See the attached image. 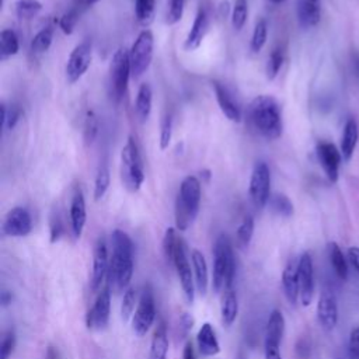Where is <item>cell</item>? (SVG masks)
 <instances>
[{
	"instance_id": "cell-62",
	"label": "cell",
	"mask_w": 359,
	"mask_h": 359,
	"mask_svg": "<svg viewBox=\"0 0 359 359\" xmlns=\"http://www.w3.org/2000/svg\"><path fill=\"white\" fill-rule=\"evenodd\" d=\"M340 359H341V358H340Z\"/></svg>"
},
{
	"instance_id": "cell-18",
	"label": "cell",
	"mask_w": 359,
	"mask_h": 359,
	"mask_svg": "<svg viewBox=\"0 0 359 359\" xmlns=\"http://www.w3.org/2000/svg\"><path fill=\"white\" fill-rule=\"evenodd\" d=\"M87 221V209L86 199L81 188H78L74 194L70 202V229L75 239H81Z\"/></svg>"
},
{
	"instance_id": "cell-40",
	"label": "cell",
	"mask_w": 359,
	"mask_h": 359,
	"mask_svg": "<svg viewBox=\"0 0 359 359\" xmlns=\"http://www.w3.org/2000/svg\"><path fill=\"white\" fill-rule=\"evenodd\" d=\"M283 60H285V51L281 47L275 48L271 52V55L268 58V63H267V78H268V81H274L278 76L279 70L283 65Z\"/></svg>"
},
{
	"instance_id": "cell-11",
	"label": "cell",
	"mask_w": 359,
	"mask_h": 359,
	"mask_svg": "<svg viewBox=\"0 0 359 359\" xmlns=\"http://www.w3.org/2000/svg\"><path fill=\"white\" fill-rule=\"evenodd\" d=\"M173 265L177 269V275L180 278L181 290L184 292V297L188 303H192L195 299V278H194V269H191V264L188 261L187 250H185V243L180 237L174 250V258H173Z\"/></svg>"
},
{
	"instance_id": "cell-61",
	"label": "cell",
	"mask_w": 359,
	"mask_h": 359,
	"mask_svg": "<svg viewBox=\"0 0 359 359\" xmlns=\"http://www.w3.org/2000/svg\"><path fill=\"white\" fill-rule=\"evenodd\" d=\"M239 359H243V358H242V356H240V358H239Z\"/></svg>"
},
{
	"instance_id": "cell-20",
	"label": "cell",
	"mask_w": 359,
	"mask_h": 359,
	"mask_svg": "<svg viewBox=\"0 0 359 359\" xmlns=\"http://www.w3.org/2000/svg\"><path fill=\"white\" fill-rule=\"evenodd\" d=\"M209 23H210V16H209V10L205 6H201L197 12L195 20L192 23L191 31L185 40L184 48L185 51H195L201 47L208 28H209Z\"/></svg>"
},
{
	"instance_id": "cell-47",
	"label": "cell",
	"mask_w": 359,
	"mask_h": 359,
	"mask_svg": "<svg viewBox=\"0 0 359 359\" xmlns=\"http://www.w3.org/2000/svg\"><path fill=\"white\" fill-rule=\"evenodd\" d=\"M173 136V117L172 114H166L162 119L160 125V149L166 151L172 142Z\"/></svg>"
},
{
	"instance_id": "cell-35",
	"label": "cell",
	"mask_w": 359,
	"mask_h": 359,
	"mask_svg": "<svg viewBox=\"0 0 359 359\" xmlns=\"http://www.w3.org/2000/svg\"><path fill=\"white\" fill-rule=\"evenodd\" d=\"M53 41V27L52 26H47L42 30H40L34 38L31 40V51L34 53H45Z\"/></svg>"
},
{
	"instance_id": "cell-9",
	"label": "cell",
	"mask_w": 359,
	"mask_h": 359,
	"mask_svg": "<svg viewBox=\"0 0 359 359\" xmlns=\"http://www.w3.org/2000/svg\"><path fill=\"white\" fill-rule=\"evenodd\" d=\"M92 60H93L92 42L83 41L79 45H76L75 49L70 52L65 67L67 82L70 85L79 82L86 75V72L92 65Z\"/></svg>"
},
{
	"instance_id": "cell-8",
	"label": "cell",
	"mask_w": 359,
	"mask_h": 359,
	"mask_svg": "<svg viewBox=\"0 0 359 359\" xmlns=\"http://www.w3.org/2000/svg\"><path fill=\"white\" fill-rule=\"evenodd\" d=\"M156 320V303L151 286H145L140 292L139 303L132 317V328L137 337L147 335Z\"/></svg>"
},
{
	"instance_id": "cell-5",
	"label": "cell",
	"mask_w": 359,
	"mask_h": 359,
	"mask_svg": "<svg viewBox=\"0 0 359 359\" xmlns=\"http://www.w3.org/2000/svg\"><path fill=\"white\" fill-rule=\"evenodd\" d=\"M121 178L124 185L131 191L136 192L145 183V170H143L142 156L136 139L129 136L121 151Z\"/></svg>"
},
{
	"instance_id": "cell-53",
	"label": "cell",
	"mask_w": 359,
	"mask_h": 359,
	"mask_svg": "<svg viewBox=\"0 0 359 359\" xmlns=\"http://www.w3.org/2000/svg\"><path fill=\"white\" fill-rule=\"evenodd\" d=\"M348 260L355 269V272L359 275V247H349L348 249Z\"/></svg>"
},
{
	"instance_id": "cell-38",
	"label": "cell",
	"mask_w": 359,
	"mask_h": 359,
	"mask_svg": "<svg viewBox=\"0 0 359 359\" xmlns=\"http://www.w3.org/2000/svg\"><path fill=\"white\" fill-rule=\"evenodd\" d=\"M267 37H268V24L264 19H261L257 22L250 41V49L253 53H258L264 48L267 42Z\"/></svg>"
},
{
	"instance_id": "cell-29",
	"label": "cell",
	"mask_w": 359,
	"mask_h": 359,
	"mask_svg": "<svg viewBox=\"0 0 359 359\" xmlns=\"http://www.w3.org/2000/svg\"><path fill=\"white\" fill-rule=\"evenodd\" d=\"M285 333V319L281 310H272L268 322H267V330H265V342H274L281 344L282 337Z\"/></svg>"
},
{
	"instance_id": "cell-42",
	"label": "cell",
	"mask_w": 359,
	"mask_h": 359,
	"mask_svg": "<svg viewBox=\"0 0 359 359\" xmlns=\"http://www.w3.org/2000/svg\"><path fill=\"white\" fill-rule=\"evenodd\" d=\"M249 17V5L247 0H236L233 12H232V26L235 30L240 31L244 28Z\"/></svg>"
},
{
	"instance_id": "cell-30",
	"label": "cell",
	"mask_w": 359,
	"mask_h": 359,
	"mask_svg": "<svg viewBox=\"0 0 359 359\" xmlns=\"http://www.w3.org/2000/svg\"><path fill=\"white\" fill-rule=\"evenodd\" d=\"M156 0H135V17L145 30L155 22Z\"/></svg>"
},
{
	"instance_id": "cell-3",
	"label": "cell",
	"mask_w": 359,
	"mask_h": 359,
	"mask_svg": "<svg viewBox=\"0 0 359 359\" xmlns=\"http://www.w3.org/2000/svg\"><path fill=\"white\" fill-rule=\"evenodd\" d=\"M201 181L195 176H188L183 180L176 199V228L180 232L187 231L197 219L201 208Z\"/></svg>"
},
{
	"instance_id": "cell-22",
	"label": "cell",
	"mask_w": 359,
	"mask_h": 359,
	"mask_svg": "<svg viewBox=\"0 0 359 359\" xmlns=\"http://www.w3.org/2000/svg\"><path fill=\"white\" fill-rule=\"evenodd\" d=\"M282 288L286 299L291 305H297L301 297L299 288V265L297 261H290L282 272Z\"/></svg>"
},
{
	"instance_id": "cell-43",
	"label": "cell",
	"mask_w": 359,
	"mask_h": 359,
	"mask_svg": "<svg viewBox=\"0 0 359 359\" xmlns=\"http://www.w3.org/2000/svg\"><path fill=\"white\" fill-rule=\"evenodd\" d=\"M81 13H82V12L74 6V8H72L70 10H67V12L59 19V27H60V30L63 31V34L70 35L72 33H74V30H75L78 22H79V19H81Z\"/></svg>"
},
{
	"instance_id": "cell-58",
	"label": "cell",
	"mask_w": 359,
	"mask_h": 359,
	"mask_svg": "<svg viewBox=\"0 0 359 359\" xmlns=\"http://www.w3.org/2000/svg\"><path fill=\"white\" fill-rule=\"evenodd\" d=\"M12 301H13V295L10 292H8V291H3L2 292V305L8 306V305L12 303Z\"/></svg>"
},
{
	"instance_id": "cell-33",
	"label": "cell",
	"mask_w": 359,
	"mask_h": 359,
	"mask_svg": "<svg viewBox=\"0 0 359 359\" xmlns=\"http://www.w3.org/2000/svg\"><path fill=\"white\" fill-rule=\"evenodd\" d=\"M268 203H269L271 210L275 215H278V217L291 218L292 215H294V210H295L294 209V203L285 194H274V195H271Z\"/></svg>"
},
{
	"instance_id": "cell-16",
	"label": "cell",
	"mask_w": 359,
	"mask_h": 359,
	"mask_svg": "<svg viewBox=\"0 0 359 359\" xmlns=\"http://www.w3.org/2000/svg\"><path fill=\"white\" fill-rule=\"evenodd\" d=\"M299 265V301L303 306H309L315 297V267L309 253H303L298 261Z\"/></svg>"
},
{
	"instance_id": "cell-10",
	"label": "cell",
	"mask_w": 359,
	"mask_h": 359,
	"mask_svg": "<svg viewBox=\"0 0 359 359\" xmlns=\"http://www.w3.org/2000/svg\"><path fill=\"white\" fill-rule=\"evenodd\" d=\"M249 195L253 205L258 209L264 208L271 198V172L265 162H257L249 185Z\"/></svg>"
},
{
	"instance_id": "cell-13",
	"label": "cell",
	"mask_w": 359,
	"mask_h": 359,
	"mask_svg": "<svg viewBox=\"0 0 359 359\" xmlns=\"http://www.w3.org/2000/svg\"><path fill=\"white\" fill-rule=\"evenodd\" d=\"M2 231L9 237H24L30 235L33 231L31 213L23 206L13 208L6 215Z\"/></svg>"
},
{
	"instance_id": "cell-45",
	"label": "cell",
	"mask_w": 359,
	"mask_h": 359,
	"mask_svg": "<svg viewBox=\"0 0 359 359\" xmlns=\"http://www.w3.org/2000/svg\"><path fill=\"white\" fill-rule=\"evenodd\" d=\"M185 8V0H169V10L166 16V23L169 26L177 24L184 15Z\"/></svg>"
},
{
	"instance_id": "cell-26",
	"label": "cell",
	"mask_w": 359,
	"mask_h": 359,
	"mask_svg": "<svg viewBox=\"0 0 359 359\" xmlns=\"http://www.w3.org/2000/svg\"><path fill=\"white\" fill-rule=\"evenodd\" d=\"M191 262L194 269V278H195V286L197 291L201 295H205L208 292V283H209V274H208V264L203 257V254L199 250H192L191 253Z\"/></svg>"
},
{
	"instance_id": "cell-48",
	"label": "cell",
	"mask_w": 359,
	"mask_h": 359,
	"mask_svg": "<svg viewBox=\"0 0 359 359\" xmlns=\"http://www.w3.org/2000/svg\"><path fill=\"white\" fill-rule=\"evenodd\" d=\"M16 347V334L15 331H8L3 335L2 344H0V359H9L12 352L15 351Z\"/></svg>"
},
{
	"instance_id": "cell-17",
	"label": "cell",
	"mask_w": 359,
	"mask_h": 359,
	"mask_svg": "<svg viewBox=\"0 0 359 359\" xmlns=\"http://www.w3.org/2000/svg\"><path fill=\"white\" fill-rule=\"evenodd\" d=\"M110 313H111V291L110 288H106L99 294L93 308L87 312V316H86L87 327L92 330L106 328L110 320Z\"/></svg>"
},
{
	"instance_id": "cell-59",
	"label": "cell",
	"mask_w": 359,
	"mask_h": 359,
	"mask_svg": "<svg viewBox=\"0 0 359 359\" xmlns=\"http://www.w3.org/2000/svg\"><path fill=\"white\" fill-rule=\"evenodd\" d=\"M47 359H58V352L52 347L47 352Z\"/></svg>"
},
{
	"instance_id": "cell-50",
	"label": "cell",
	"mask_w": 359,
	"mask_h": 359,
	"mask_svg": "<svg viewBox=\"0 0 359 359\" xmlns=\"http://www.w3.org/2000/svg\"><path fill=\"white\" fill-rule=\"evenodd\" d=\"M348 349H349L351 359H359V327H355L351 331Z\"/></svg>"
},
{
	"instance_id": "cell-12",
	"label": "cell",
	"mask_w": 359,
	"mask_h": 359,
	"mask_svg": "<svg viewBox=\"0 0 359 359\" xmlns=\"http://www.w3.org/2000/svg\"><path fill=\"white\" fill-rule=\"evenodd\" d=\"M316 155L328 181L333 184L337 183L342 163L341 151H338L337 147L330 142H320L316 148Z\"/></svg>"
},
{
	"instance_id": "cell-55",
	"label": "cell",
	"mask_w": 359,
	"mask_h": 359,
	"mask_svg": "<svg viewBox=\"0 0 359 359\" xmlns=\"http://www.w3.org/2000/svg\"><path fill=\"white\" fill-rule=\"evenodd\" d=\"M99 2H101V0H75L74 6H75L76 9H79L81 12H83V10H86V9H89V8L94 6V5L99 3Z\"/></svg>"
},
{
	"instance_id": "cell-54",
	"label": "cell",
	"mask_w": 359,
	"mask_h": 359,
	"mask_svg": "<svg viewBox=\"0 0 359 359\" xmlns=\"http://www.w3.org/2000/svg\"><path fill=\"white\" fill-rule=\"evenodd\" d=\"M297 352L301 358H308L310 353V344L306 340H301L297 345Z\"/></svg>"
},
{
	"instance_id": "cell-36",
	"label": "cell",
	"mask_w": 359,
	"mask_h": 359,
	"mask_svg": "<svg viewBox=\"0 0 359 359\" xmlns=\"http://www.w3.org/2000/svg\"><path fill=\"white\" fill-rule=\"evenodd\" d=\"M254 218L251 217V215H247V217H244L243 222L240 224V226L237 228V232H236V240H237V246L240 249H247L249 244L251 243V239H253V235H254Z\"/></svg>"
},
{
	"instance_id": "cell-6",
	"label": "cell",
	"mask_w": 359,
	"mask_h": 359,
	"mask_svg": "<svg viewBox=\"0 0 359 359\" xmlns=\"http://www.w3.org/2000/svg\"><path fill=\"white\" fill-rule=\"evenodd\" d=\"M131 76L132 69L129 51L121 47L115 51L110 63V92L115 103H119L125 97Z\"/></svg>"
},
{
	"instance_id": "cell-39",
	"label": "cell",
	"mask_w": 359,
	"mask_h": 359,
	"mask_svg": "<svg viewBox=\"0 0 359 359\" xmlns=\"http://www.w3.org/2000/svg\"><path fill=\"white\" fill-rule=\"evenodd\" d=\"M110 183H111V176H110L108 167L106 165L100 166L97 176H96V181H94V199L96 201H100L106 195V192L110 188Z\"/></svg>"
},
{
	"instance_id": "cell-1",
	"label": "cell",
	"mask_w": 359,
	"mask_h": 359,
	"mask_svg": "<svg viewBox=\"0 0 359 359\" xmlns=\"http://www.w3.org/2000/svg\"><path fill=\"white\" fill-rule=\"evenodd\" d=\"M112 254L110 257L108 285L115 292H122L129 288L133 275V243L124 231H114L111 236Z\"/></svg>"
},
{
	"instance_id": "cell-24",
	"label": "cell",
	"mask_w": 359,
	"mask_h": 359,
	"mask_svg": "<svg viewBox=\"0 0 359 359\" xmlns=\"http://www.w3.org/2000/svg\"><path fill=\"white\" fill-rule=\"evenodd\" d=\"M359 140V125L355 118H349L345 122L342 137H341V155L344 160H351Z\"/></svg>"
},
{
	"instance_id": "cell-60",
	"label": "cell",
	"mask_w": 359,
	"mask_h": 359,
	"mask_svg": "<svg viewBox=\"0 0 359 359\" xmlns=\"http://www.w3.org/2000/svg\"><path fill=\"white\" fill-rule=\"evenodd\" d=\"M269 2H271L272 5H281V3L283 2V0H269Z\"/></svg>"
},
{
	"instance_id": "cell-31",
	"label": "cell",
	"mask_w": 359,
	"mask_h": 359,
	"mask_svg": "<svg viewBox=\"0 0 359 359\" xmlns=\"http://www.w3.org/2000/svg\"><path fill=\"white\" fill-rule=\"evenodd\" d=\"M20 51V41L13 30H3L0 33V58L3 60L17 55Z\"/></svg>"
},
{
	"instance_id": "cell-32",
	"label": "cell",
	"mask_w": 359,
	"mask_h": 359,
	"mask_svg": "<svg viewBox=\"0 0 359 359\" xmlns=\"http://www.w3.org/2000/svg\"><path fill=\"white\" fill-rule=\"evenodd\" d=\"M328 257H330V262H331L337 276L340 279L345 281L348 278V264H347L342 250L340 249V246L337 243L328 244Z\"/></svg>"
},
{
	"instance_id": "cell-41",
	"label": "cell",
	"mask_w": 359,
	"mask_h": 359,
	"mask_svg": "<svg viewBox=\"0 0 359 359\" xmlns=\"http://www.w3.org/2000/svg\"><path fill=\"white\" fill-rule=\"evenodd\" d=\"M23 115L22 107L17 104H12L9 108L6 104H2V125L9 131L15 129Z\"/></svg>"
},
{
	"instance_id": "cell-4",
	"label": "cell",
	"mask_w": 359,
	"mask_h": 359,
	"mask_svg": "<svg viewBox=\"0 0 359 359\" xmlns=\"http://www.w3.org/2000/svg\"><path fill=\"white\" fill-rule=\"evenodd\" d=\"M236 274V260L232 243L226 235H221L213 247V291L219 294L232 288Z\"/></svg>"
},
{
	"instance_id": "cell-27",
	"label": "cell",
	"mask_w": 359,
	"mask_h": 359,
	"mask_svg": "<svg viewBox=\"0 0 359 359\" xmlns=\"http://www.w3.org/2000/svg\"><path fill=\"white\" fill-rule=\"evenodd\" d=\"M167 352H169L167 327L165 322H160L152 337L149 359H167Z\"/></svg>"
},
{
	"instance_id": "cell-52",
	"label": "cell",
	"mask_w": 359,
	"mask_h": 359,
	"mask_svg": "<svg viewBox=\"0 0 359 359\" xmlns=\"http://www.w3.org/2000/svg\"><path fill=\"white\" fill-rule=\"evenodd\" d=\"M192 327H194V319L188 313H184L180 319V331L183 338H185L190 334Z\"/></svg>"
},
{
	"instance_id": "cell-34",
	"label": "cell",
	"mask_w": 359,
	"mask_h": 359,
	"mask_svg": "<svg viewBox=\"0 0 359 359\" xmlns=\"http://www.w3.org/2000/svg\"><path fill=\"white\" fill-rule=\"evenodd\" d=\"M16 16L22 20H31L42 12V3L40 0H17L15 3Z\"/></svg>"
},
{
	"instance_id": "cell-23",
	"label": "cell",
	"mask_w": 359,
	"mask_h": 359,
	"mask_svg": "<svg viewBox=\"0 0 359 359\" xmlns=\"http://www.w3.org/2000/svg\"><path fill=\"white\" fill-rule=\"evenodd\" d=\"M198 349L203 356H215L221 352V345L213 327L209 323L202 324L197 335Z\"/></svg>"
},
{
	"instance_id": "cell-57",
	"label": "cell",
	"mask_w": 359,
	"mask_h": 359,
	"mask_svg": "<svg viewBox=\"0 0 359 359\" xmlns=\"http://www.w3.org/2000/svg\"><path fill=\"white\" fill-rule=\"evenodd\" d=\"M229 10H231V5H229V0H222V2H221V5H219V12H221V16H222V17L228 16Z\"/></svg>"
},
{
	"instance_id": "cell-14",
	"label": "cell",
	"mask_w": 359,
	"mask_h": 359,
	"mask_svg": "<svg viewBox=\"0 0 359 359\" xmlns=\"http://www.w3.org/2000/svg\"><path fill=\"white\" fill-rule=\"evenodd\" d=\"M317 320L323 330L333 331L338 323V302L331 288H324L317 302Z\"/></svg>"
},
{
	"instance_id": "cell-19",
	"label": "cell",
	"mask_w": 359,
	"mask_h": 359,
	"mask_svg": "<svg viewBox=\"0 0 359 359\" xmlns=\"http://www.w3.org/2000/svg\"><path fill=\"white\" fill-rule=\"evenodd\" d=\"M212 87H213L215 96H217V101L221 107V111L225 114V117L232 122H240L242 121V110H240L237 101L233 99L229 89L218 81L212 82Z\"/></svg>"
},
{
	"instance_id": "cell-51",
	"label": "cell",
	"mask_w": 359,
	"mask_h": 359,
	"mask_svg": "<svg viewBox=\"0 0 359 359\" xmlns=\"http://www.w3.org/2000/svg\"><path fill=\"white\" fill-rule=\"evenodd\" d=\"M281 345L274 342H264V352L265 359H282L281 356Z\"/></svg>"
},
{
	"instance_id": "cell-25",
	"label": "cell",
	"mask_w": 359,
	"mask_h": 359,
	"mask_svg": "<svg viewBox=\"0 0 359 359\" xmlns=\"http://www.w3.org/2000/svg\"><path fill=\"white\" fill-rule=\"evenodd\" d=\"M153 104V92L151 85L143 83L137 90V96L135 100V114L140 124H145L152 112Z\"/></svg>"
},
{
	"instance_id": "cell-46",
	"label": "cell",
	"mask_w": 359,
	"mask_h": 359,
	"mask_svg": "<svg viewBox=\"0 0 359 359\" xmlns=\"http://www.w3.org/2000/svg\"><path fill=\"white\" fill-rule=\"evenodd\" d=\"M180 236L177 235V231L174 228H169L165 233V239H163V250H165V256L167 258L169 262L173 264V258H174V250L177 246Z\"/></svg>"
},
{
	"instance_id": "cell-21",
	"label": "cell",
	"mask_w": 359,
	"mask_h": 359,
	"mask_svg": "<svg viewBox=\"0 0 359 359\" xmlns=\"http://www.w3.org/2000/svg\"><path fill=\"white\" fill-rule=\"evenodd\" d=\"M297 16L303 30L316 27L322 19V0H298Z\"/></svg>"
},
{
	"instance_id": "cell-2",
	"label": "cell",
	"mask_w": 359,
	"mask_h": 359,
	"mask_svg": "<svg viewBox=\"0 0 359 359\" xmlns=\"http://www.w3.org/2000/svg\"><path fill=\"white\" fill-rule=\"evenodd\" d=\"M249 121L253 129L267 140H275L282 135V111L279 103L272 96H257L251 101Z\"/></svg>"
},
{
	"instance_id": "cell-56",
	"label": "cell",
	"mask_w": 359,
	"mask_h": 359,
	"mask_svg": "<svg viewBox=\"0 0 359 359\" xmlns=\"http://www.w3.org/2000/svg\"><path fill=\"white\" fill-rule=\"evenodd\" d=\"M183 359H197V355H195V349H194L192 342H187V344H185L184 353H183Z\"/></svg>"
},
{
	"instance_id": "cell-7",
	"label": "cell",
	"mask_w": 359,
	"mask_h": 359,
	"mask_svg": "<svg viewBox=\"0 0 359 359\" xmlns=\"http://www.w3.org/2000/svg\"><path fill=\"white\" fill-rule=\"evenodd\" d=\"M153 33L151 30H143L129 49V60L133 79H139L143 74H147V70L153 60Z\"/></svg>"
},
{
	"instance_id": "cell-44",
	"label": "cell",
	"mask_w": 359,
	"mask_h": 359,
	"mask_svg": "<svg viewBox=\"0 0 359 359\" xmlns=\"http://www.w3.org/2000/svg\"><path fill=\"white\" fill-rule=\"evenodd\" d=\"M97 135H99V118L93 111H89L85 119V129H83L85 142L87 145H92V143L96 140Z\"/></svg>"
},
{
	"instance_id": "cell-28",
	"label": "cell",
	"mask_w": 359,
	"mask_h": 359,
	"mask_svg": "<svg viewBox=\"0 0 359 359\" xmlns=\"http://www.w3.org/2000/svg\"><path fill=\"white\" fill-rule=\"evenodd\" d=\"M221 315H222V322L225 326H232L239 315V299L237 295L232 288H228L224 291V298H222V306H221Z\"/></svg>"
},
{
	"instance_id": "cell-49",
	"label": "cell",
	"mask_w": 359,
	"mask_h": 359,
	"mask_svg": "<svg viewBox=\"0 0 359 359\" xmlns=\"http://www.w3.org/2000/svg\"><path fill=\"white\" fill-rule=\"evenodd\" d=\"M63 235V224L58 213H53L51 218V242H58Z\"/></svg>"
},
{
	"instance_id": "cell-37",
	"label": "cell",
	"mask_w": 359,
	"mask_h": 359,
	"mask_svg": "<svg viewBox=\"0 0 359 359\" xmlns=\"http://www.w3.org/2000/svg\"><path fill=\"white\" fill-rule=\"evenodd\" d=\"M139 295L136 288L133 286H129V288L125 291L124 298H122V303H121V317L124 322L129 320V317L133 315V312L137 308L139 303Z\"/></svg>"
},
{
	"instance_id": "cell-15",
	"label": "cell",
	"mask_w": 359,
	"mask_h": 359,
	"mask_svg": "<svg viewBox=\"0 0 359 359\" xmlns=\"http://www.w3.org/2000/svg\"><path fill=\"white\" fill-rule=\"evenodd\" d=\"M110 269V256H108V246L107 242L100 237L94 246L93 253V269H92V291L97 292L101 285L104 283V279L108 275Z\"/></svg>"
}]
</instances>
